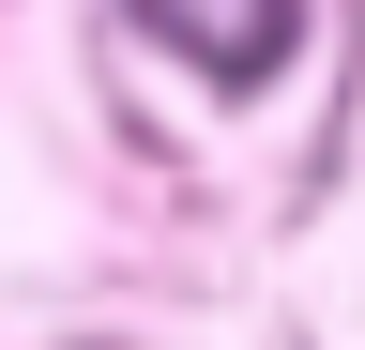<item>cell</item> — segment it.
<instances>
[{"instance_id":"obj_1","label":"cell","mask_w":365,"mask_h":350,"mask_svg":"<svg viewBox=\"0 0 365 350\" xmlns=\"http://www.w3.org/2000/svg\"><path fill=\"white\" fill-rule=\"evenodd\" d=\"M137 16L168 31L198 76H228V92H259L274 61H289V31H304V0H137Z\"/></svg>"}]
</instances>
